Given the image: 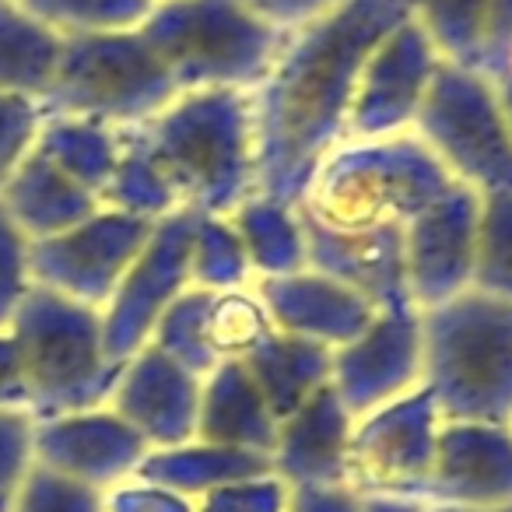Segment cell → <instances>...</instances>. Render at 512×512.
<instances>
[{
    "label": "cell",
    "mask_w": 512,
    "mask_h": 512,
    "mask_svg": "<svg viewBox=\"0 0 512 512\" xmlns=\"http://www.w3.org/2000/svg\"><path fill=\"white\" fill-rule=\"evenodd\" d=\"M407 18V0H337L285 32L264 81L249 88L256 197L299 204L316 165L348 141L365 60Z\"/></svg>",
    "instance_id": "6da1fadb"
},
{
    "label": "cell",
    "mask_w": 512,
    "mask_h": 512,
    "mask_svg": "<svg viewBox=\"0 0 512 512\" xmlns=\"http://www.w3.org/2000/svg\"><path fill=\"white\" fill-rule=\"evenodd\" d=\"M116 137L141 158L172 211L228 218L256 197L249 92H183Z\"/></svg>",
    "instance_id": "7a4b0ae2"
},
{
    "label": "cell",
    "mask_w": 512,
    "mask_h": 512,
    "mask_svg": "<svg viewBox=\"0 0 512 512\" xmlns=\"http://www.w3.org/2000/svg\"><path fill=\"white\" fill-rule=\"evenodd\" d=\"M453 186L414 130L348 137L316 165L295 211L334 232L404 228Z\"/></svg>",
    "instance_id": "3957f363"
},
{
    "label": "cell",
    "mask_w": 512,
    "mask_h": 512,
    "mask_svg": "<svg viewBox=\"0 0 512 512\" xmlns=\"http://www.w3.org/2000/svg\"><path fill=\"white\" fill-rule=\"evenodd\" d=\"M421 386L442 421L512 425V302L467 288L421 309Z\"/></svg>",
    "instance_id": "277c9868"
},
{
    "label": "cell",
    "mask_w": 512,
    "mask_h": 512,
    "mask_svg": "<svg viewBox=\"0 0 512 512\" xmlns=\"http://www.w3.org/2000/svg\"><path fill=\"white\" fill-rule=\"evenodd\" d=\"M137 36L183 95L256 88L285 32L260 22L242 0H155Z\"/></svg>",
    "instance_id": "5b68a950"
},
{
    "label": "cell",
    "mask_w": 512,
    "mask_h": 512,
    "mask_svg": "<svg viewBox=\"0 0 512 512\" xmlns=\"http://www.w3.org/2000/svg\"><path fill=\"white\" fill-rule=\"evenodd\" d=\"M29 411L36 421L106 407L123 365L102 348V313L32 285L11 320Z\"/></svg>",
    "instance_id": "8992f818"
},
{
    "label": "cell",
    "mask_w": 512,
    "mask_h": 512,
    "mask_svg": "<svg viewBox=\"0 0 512 512\" xmlns=\"http://www.w3.org/2000/svg\"><path fill=\"white\" fill-rule=\"evenodd\" d=\"M176 95L165 67L134 29L64 39L57 74L36 106L39 116H64L123 130L151 120Z\"/></svg>",
    "instance_id": "52a82bcc"
},
{
    "label": "cell",
    "mask_w": 512,
    "mask_h": 512,
    "mask_svg": "<svg viewBox=\"0 0 512 512\" xmlns=\"http://www.w3.org/2000/svg\"><path fill=\"white\" fill-rule=\"evenodd\" d=\"M411 130L453 183L481 197L512 190V130L488 74L439 60Z\"/></svg>",
    "instance_id": "ba28073f"
},
{
    "label": "cell",
    "mask_w": 512,
    "mask_h": 512,
    "mask_svg": "<svg viewBox=\"0 0 512 512\" xmlns=\"http://www.w3.org/2000/svg\"><path fill=\"white\" fill-rule=\"evenodd\" d=\"M158 221L99 207L81 225L32 242V285L50 288V292L64 295V299L102 313L106 302L113 299L116 285L123 281V274L130 271L137 253L144 249V242L151 239Z\"/></svg>",
    "instance_id": "9c48e42d"
},
{
    "label": "cell",
    "mask_w": 512,
    "mask_h": 512,
    "mask_svg": "<svg viewBox=\"0 0 512 512\" xmlns=\"http://www.w3.org/2000/svg\"><path fill=\"white\" fill-rule=\"evenodd\" d=\"M439 425L442 418L425 386L358 418L348 442V488L358 495H397L421 502L435 463Z\"/></svg>",
    "instance_id": "30bf717a"
},
{
    "label": "cell",
    "mask_w": 512,
    "mask_h": 512,
    "mask_svg": "<svg viewBox=\"0 0 512 512\" xmlns=\"http://www.w3.org/2000/svg\"><path fill=\"white\" fill-rule=\"evenodd\" d=\"M193 260V214L176 211L162 218L116 285L102 309V348L116 365H127L144 344L162 313L190 288Z\"/></svg>",
    "instance_id": "8fae6325"
},
{
    "label": "cell",
    "mask_w": 512,
    "mask_h": 512,
    "mask_svg": "<svg viewBox=\"0 0 512 512\" xmlns=\"http://www.w3.org/2000/svg\"><path fill=\"white\" fill-rule=\"evenodd\" d=\"M330 386L355 421L421 390V309H383L355 341L334 348Z\"/></svg>",
    "instance_id": "7c38bea8"
},
{
    "label": "cell",
    "mask_w": 512,
    "mask_h": 512,
    "mask_svg": "<svg viewBox=\"0 0 512 512\" xmlns=\"http://www.w3.org/2000/svg\"><path fill=\"white\" fill-rule=\"evenodd\" d=\"M481 193L456 183L404 225V285L414 309L456 299L474 281Z\"/></svg>",
    "instance_id": "4fadbf2b"
},
{
    "label": "cell",
    "mask_w": 512,
    "mask_h": 512,
    "mask_svg": "<svg viewBox=\"0 0 512 512\" xmlns=\"http://www.w3.org/2000/svg\"><path fill=\"white\" fill-rule=\"evenodd\" d=\"M439 53L425 32L407 18L365 60L351 102L348 137H383L414 127V116L428 92Z\"/></svg>",
    "instance_id": "5bb4252c"
},
{
    "label": "cell",
    "mask_w": 512,
    "mask_h": 512,
    "mask_svg": "<svg viewBox=\"0 0 512 512\" xmlns=\"http://www.w3.org/2000/svg\"><path fill=\"white\" fill-rule=\"evenodd\" d=\"M148 442L109 407L36 421V463L102 491L130 481Z\"/></svg>",
    "instance_id": "9a60e30c"
},
{
    "label": "cell",
    "mask_w": 512,
    "mask_h": 512,
    "mask_svg": "<svg viewBox=\"0 0 512 512\" xmlns=\"http://www.w3.org/2000/svg\"><path fill=\"white\" fill-rule=\"evenodd\" d=\"M200 383L169 355L144 344L127 365L109 397V411H116L148 449H172L197 439Z\"/></svg>",
    "instance_id": "2e32d148"
},
{
    "label": "cell",
    "mask_w": 512,
    "mask_h": 512,
    "mask_svg": "<svg viewBox=\"0 0 512 512\" xmlns=\"http://www.w3.org/2000/svg\"><path fill=\"white\" fill-rule=\"evenodd\" d=\"M425 505H512V425L442 421Z\"/></svg>",
    "instance_id": "e0dca14e"
},
{
    "label": "cell",
    "mask_w": 512,
    "mask_h": 512,
    "mask_svg": "<svg viewBox=\"0 0 512 512\" xmlns=\"http://www.w3.org/2000/svg\"><path fill=\"white\" fill-rule=\"evenodd\" d=\"M299 225L309 271L351 288L355 295L369 299L379 313L411 306L404 285V228L334 232L309 221L306 214H299Z\"/></svg>",
    "instance_id": "ac0fdd59"
},
{
    "label": "cell",
    "mask_w": 512,
    "mask_h": 512,
    "mask_svg": "<svg viewBox=\"0 0 512 512\" xmlns=\"http://www.w3.org/2000/svg\"><path fill=\"white\" fill-rule=\"evenodd\" d=\"M253 292L260 295L274 327L306 337V341L327 344L330 351L355 341L379 313L369 299L309 271V267L292 274L253 278Z\"/></svg>",
    "instance_id": "d6986e66"
},
{
    "label": "cell",
    "mask_w": 512,
    "mask_h": 512,
    "mask_svg": "<svg viewBox=\"0 0 512 512\" xmlns=\"http://www.w3.org/2000/svg\"><path fill=\"white\" fill-rule=\"evenodd\" d=\"M355 418L341 404L337 390L323 383L292 418L278 425L274 442V477L288 488H330L348 484V442Z\"/></svg>",
    "instance_id": "ffe728a7"
},
{
    "label": "cell",
    "mask_w": 512,
    "mask_h": 512,
    "mask_svg": "<svg viewBox=\"0 0 512 512\" xmlns=\"http://www.w3.org/2000/svg\"><path fill=\"white\" fill-rule=\"evenodd\" d=\"M197 442L249 449V453L267 456L274 453L278 421H274L271 407L264 404L242 362H221L200 383Z\"/></svg>",
    "instance_id": "44dd1931"
},
{
    "label": "cell",
    "mask_w": 512,
    "mask_h": 512,
    "mask_svg": "<svg viewBox=\"0 0 512 512\" xmlns=\"http://www.w3.org/2000/svg\"><path fill=\"white\" fill-rule=\"evenodd\" d=\"M0 207L29 235V242H39L88 221L102 204L32 148L0 190Z\"/></svg>",
    "instance_id": "7402d4cb"
},
{
    "label": "cell",
    "mask_w": 512,
    "mask_h": 512,
    "mask_svg": "<svg viewBox=\"0 0 512 512\" xmlns=\"http://www.w3.org/2000/svg\"><path fill=\"white\" fill-rule=\"evenodd\" d=\"M264 474H274V463L267 453L211 446V442L193 439L172 449H148V456L137 463L134 481L155 484V488L176 491V495L200 502L204 495L225 488V484Z\"/></svg>",
    "instance_id": "603a6c76"
},
{
    "label": "cell",
    "mask_w": 512,
    "mask_h": 512,
    "mask_svg": "<svg viewBox=\"0 0 512 512\" xmlns=\"http://www.w3.org/2000/svg\"><path fill=\"white\" fill-rule=\"evenodd\" d=\"M330 355L334 351L327 344L306 341V337L285 334V330L274 327L264 341L242 358V365H246L249 379L256 383L264 404L271 407L274 421L281 425L323 383H330Z\"/></svg>",
    "instance_id": "cb8c5ba5"
},
{
    "label": "cell",
    "mask_w": 512,
    "mask_h": 512,
    "mask_svg": "<svg viewBox=\"0 0 512 512\" xmlns=\"http://www.w3.org/2000/svg\"><path fill=\"white\" fill-rule=\"evenodd\" d=\"M64 39L29 15L18 0H0V92L43 99L60 64Z\"/></svg>",
    "instance_id": "d4e9b609"
},
{
    "label": "cell",
    "mask_w": 512,
    "mask_h": 512,
    "mask_svg": "<svg viewBox=\"0 0 512 512\" xmlns=\"http://www.w3.org/2000/svg\"><path fill=\"white\" fill-rule=\"evenodd\" d=\"M36 151L46 162L57 165L64 176L99 197L120 158V141L113 127L88 120H64V116H43L36 134Z\"/></svg>",
    "instance_id": "484cf974"
},
{
    "label": "cell",
    "mask_w": 512,
    "mask_h": 512,
    "mask_svg": "<svg viewBox=\"0 0 512 512\" xmlns=\"http://www.w3.org/2000/svg\"><path fill=\"white\" fill-rule=\"evenodd\" d=\"M249 256L253 278H271V274H292L306 267V242L295 207H281L274 200L249 197L242 207L228 214Z\"/></svg>",
    "instance_id": "4316f807"
},
{
    "label": "cell",
    "mask_w": 512,
    "mask_h": 512,
    "mask_svg": "<svg viewBox=\"0 0 512 512\" xmlns=\"http://www.w3.org/2000/svg\"><path fill=\"white\" fill-rule=\"evenodd\" d=\"M488 4L491 0H407V11L439 53V60L477 71Z\"/></svg>",
    "instance_id": "83f0119b"
},
{
    "label": "cell",
    "mask_w": 512,
    "mask_h": 512,
    "mask_svg": "<svg viewBox=\"0 0 512 512\" xmlns=\"http://www.w3.org/2000/svg\"><path fill=\"white\" fill-rule=\"evenodd\" d=\"M18 4L60 39L134 32L155 8V0H18Z\"/></svg>",
    "instance_id": "f1b7e54d"
},
{
    "label": "cell",
    "mask_w": 512,
    "mask_h": 512,
    "mask_svg": "<svg viewBox=\"0 0 512 512\" xmlns=\"http://www.w3.org/2000/svg\"><path fill=\"white\" fill-rule=\"evenodd\" d=\"M190 285L207 292H228V288L253 285V267L242 249V239L228 218H207L193 214V260Z\"/></svg>",
    "instance_id": "f546056e"
},
{
    "label": "cell",
    "mask_w": 512,
    "mask_h": 512,
    "mask_svg": "<svg viewBox=\"0 0 512 512\" xmlns=\"http://www.w3.org/2000/svg\"><path fill=\"white\" fill-rule=\"evenodd\" d=\"M470 288L512 302V190L481 197Z\"/></svg>",
    "instance_id": "4dcf8cb0"
},
{
    "label": "cell",
    "mask_w": 512,
    "mask_h": 512,
    "mask_svg": "<svg viewBox=\"0 0 512 512\" xmlns=\"http://www.w3.org/2000/svg\"><path fill=\"white\" fill-rule=\"evenodd\" d=\"M11 512H106V495L36 463L25 477Z\"/></svg>",
    "instance_id": "1f68e13d"
},
{
    "label": "cell",
    "mask_w": 512,
    "mask_h": 512,
    "mask_svg": "<svg viewBox=\"0 0 512 512\" xmlns=\"http://www.w3.org/2000/svg\"><path fill=\"white\" fill-rule=\"evenodd\" d=\"M32 467H36V418L25 407H4L0 411V512H11Z\"/></svg>",
    "instance_id": "d6a6232c"
},
{
    "label": "cell",
    "mask_w": 512,
    "mask_h": 512,
    "mask_svg": "<svg viewBox=\"0 0 512 512\" xmlns=\"http://www.w3.org/2000/svg\"><path fill=\"white\" fill-rule=\"evenodd\" d=\"M29 249H32L29 235L0 207V334H8L18 306L32 292Z\"/></svg>",
    "instance_id": "836d02e7"
},
{
    "label": "cell",
    "mask_w": 512,
    "mask_h": 512,
    "mask_svg": "<svg viewBox=\"0 0 512 512\" xmlns=\"http://www.w3.org/2000/svg\"><path fill=\"white\" fill-rule=\"evenodd\" d=\"M39 123L43 116H39L36 99L0 92V190L11 179V172L25 162V155L36 148Z\"/></svg>",
    "instance_id": "e575fe53"
},
{
    "label": "cell",
    "mask_w": 512,
    "mask_h": 512,
    "mask_svg": "<svg viewBox=\"0 0 512 512\" xmlns=\"http://www.w3.org/2000/svg\"><path fill=\"white\" fill-rule=\"evenodd\" d=\"M288 484L274 474L235 481L197 502V512H288Z\"/></svg>",
    "instance_id": "d590c367"
},
{
    "label": "cell",
    "mask_w": 512,
    "mask_h": 512,
    "mask_svg": "<svg viewBox=\"0 0 512 512\" xmlns=\"http://www.w3.org/2000/svg\"><path fill=\"white\" fill-rule=\"evenodd\" d=\"M106 512H197V502L130 477L106 491Z\"/></svg>",
    "instance_id": "8d00e7d4"
},
{
    "label": "cell",
    "mask_w": 512,
    "mask_h": 512,
    "mask_svg": "<svg viewBox=\"0 0 512 512\" xmlns=\"http://www.w3.org/2000/svg\"><path fill=\"white\" fill-rule=\"evenodd\" d=\"M512 53V0H491L488 22H484V43H481V67L477 71L495 78L505 74Z\"/></svg>",
    "instance_id": "74e56055"
},
{
    "label": "cell",
    "mask_w": 512,
    "mask_h": 512,
    "mask_svg": "<svg viewBox=\"0 0 512 512\" xmlns=\"http://www.w3.org/2000/svg\"><path fill=\"white\" fill-rule=\"evenodd\" d=\"M260 22H267L278 32H292L299 25L320 18L323 11H330L337 0H242Z\"/></svg>",
    "instance_id": "f35d334b"
},
{
    "label": "cell",
    "mask_w": 512,
    "mask_h": 512,
    "mask_svg": "<svg viewBox=\"0 0 512 512\" xmlns=\"http://www.w3.org/2000/svg\"><path fill=\"white\" fill-rule=\"evenodd\" d=\"M288 512H362V495L348 484L330 488H292Z\"/></svg>",
    "instance_id": "ab89813d"
},
{
    "label": "cell",
    "mask_w": 512,
    "mask_h": 512,
    "mask_svg": "<svg viewBox=\"0 0 512 512\" xmlns=\"http://www.w3.org/2000/svg\"><path fill=\"white\" fill-rule=\"evenodd\" d=\"M4 407H25L29 411V390H25L22 365H18L15 337L0 334V411Z\"/></svg>",
    "instance_id": "60d3db41"
},
{
    "label": "cell",
    "mask_w": 512,
    "mask_h": 512,
    "mask_svg": "<svg viewBox=\"0 0 512 512\" xmlns=\"http://www.w3.org/2000/svg\"><path fill=\"white\" fill-rule=\"evenodd\" d=\"M362 512H425V502L397 495H362Z\"/></svg>",
    "instance_id": "b9f144b4"
},
{
    "label": "cell",
    "mask_w": 512,
    "mask_h": 512,
    "mask_svg": "<svg viewBox=\"0 0 512 512\" xmlns=\"http://www.w3.org/2000/svg\"><path fill=\"white\" fill-rule=\"evenodd\" d=\"M491 88H495V99H498V106H502L505 123H509V130H512V74H495Z\"/></svg>",
    "instance_id": "7bdbcfd3"
},
{
    "label": "cell",
    "mask_w": 512,
    "mask_h": 512,
    "mask_svg": "<svg viewBox=\"0 0 512 512\" xmlns=\"http://www.w3.org/2000/svg\"><path fill=\"white\" fill-rule=\"evenodd\" d=\"M425 512H512V505H491V509H467V505H425Z\"/></svg>",
    "instance_id": "ee69618b"
},
{
    "label": "cell",
    "mask_w": 512,
    "mask_h": 512,
    "mask_svg": "<svg viewBox=\"0 0 512 512\" xmlns=\"http://www.w3.org/2000/svg\"><path fill=\"white\" fill-rule=\"evenodd\" d=\"M505 74H512V53H509V67H505Z\"/></svg>",
    "instance_id": "f6af8a7d"
}]
</instances>
